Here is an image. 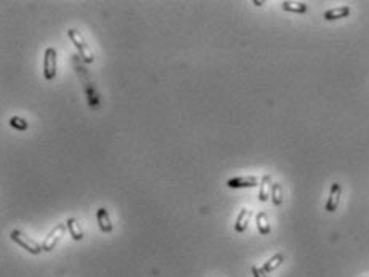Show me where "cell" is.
Instances as JSON below:
<instances>
[{
  "mask_svg": "<svg viewBox=\"0 0 369 277\" xmlns=\"http://www.w3.org/2000/svg\"><path fill=\"white\" fill-rule=\"evenodd\" d=\"M68 35H69V39L72 40V43L75 45V48L79 50L82 60H83L85 63H93L94 54H93V51L90 50V47L87 45V42H85V39L82 37V34L77 32L75 29H69V31H68Z\"/></svg>",
  "mask_w": 369,
  "mask_h": 277,
  "instance_id": "1",
  "label": "cell"
},
{
  "mask_svg": "<svg viewBox=\"0 0 369 277\" xmlns=\"http://www.w3.org/2000/svg\"><path fill=\"white\" fill-rule=\"evenodd\" d=\"M12 241L16 242L18 245H21L24 250H27L32 255H39L40 252H43L40 244H37L35 241H32L31 237H27L24 233H21V231H18V229L12 231Z\"/></svg>",
  "mask_w": 369,
  "mask_h": 277,
  "instance_id": "2",
  "label": "cell"
},
{
  "mask_svg": "<svg viewBox=\"0 0 369 277\" xmlns=\"http://www.w3.org/2000/svg\"><path fill=\"white\" fill-rule=\"evenodd\" d=\"M56 50L53 47H48L45 50V57H43V76L46 80H53L56 76Z\"/></svg>",
  "mask_w": 369,
  "mask_h": 277,
  "instance_id": "3",
  "label": "cell"
},
{
  "mask_svg": "<svg viewBox=\"0 0 369 277\" xmlns=\"http://www.w3.org/2000/svg\"><path fill=\"white\" fill-rule=\"evenodd\" d=\"M66 223L64 225H56L51 231H50V234L45 237V241L42 244V248H43V252H51L53 248L56 247V244H58L59 239L64 236V231H66Z\"/></svg>",
  "mask_w": 369,
  "mask_h": 277,
  "instance_id": "4",
  "label": "cell"
},
{
  "mask_svg": "<svg viewBox=\"0 0 369 277\" xmlns=\"http://www.w3.org/2000/svg\"><path fill=\"white\" fill-rule=\"evenodd\" d=\"M259 178L258 177H235V178H230L227 181V186L232 188V189H243V188H254L259 184Z\"/></svg>",
  "mask_w": 369,
  "mask_h": 277,
  "instance_id": "5",
  "label": "cell"
},
{
  "mask_svg": "<svg viewBox=\"0 0 369 277\" xmlns=\"http://www.w3.org/2000/svg\"><path fill=\"white\" fill-rule=\"evenodd\" d=\"M340 194H342V186H340L339 183H333V186H331V191H329L328 202H326V211H336L337 210Z\"/></svg>",
  "mask_w": 369,
  "mask_h": 277,
  "instance_id": "6",
  "label": "cell"
},
{
  "mask_svg": "<svg viewBox=\"0 0 369 277\" xmlns=\"http://www.w3.org/2000/svg\"><path fill=\"white\" fill-rule=\"evenodd\" d=\"M96 218H98V225H99V229L102 233H112V221H110V216H109V211L106 208H99L96 211Z\"/></svg>",
  "mask_w": 369,
  "mask_h": 277,
  "instance_id": "7",
  "label": "cell"
},
{
  "mask_svg": "<svg viewBox=\"0 0 369 277\" xmlns=\"http://www.w3.org/2000/svg\"><path fill=\"white\" fill-rule=\"evenodd\" d=\"M350 15V7H337V8H331V10L325 12L323 18L326 21H336V20H342Z\"/></svg>",
  "mask_w": 369,
  "mask_h": 277,
  "instance_id": "8",
  "label": "cell"
},
{
  "mask_svg": "<svg viewBox=\"0 0 369 277\" xmlns=\"http://www.w3.org/2000/svg\"><path fill=\"white\" fill-rule=\"evenodd\" d=\"M250 216H251V211L248 208H241V211L235 219V231L236 233H244L246 228H248V225H250Z\"/></svg>",
  "mask_w": 369,
  "mask_h": 277,
  "instance_id": "9",
  "label": "cell"
},
{
  "mask_svg": "<svg viewBox=\"0 0 369 277\" xmlns=\"http://www.w3.org/2000/svg\"><path fill=\"white\" fill-rule=\"evenodd\" d=\"M272 177L270 175H266L261 180V191H259V200L261 202H267L270 194H272Z\"/></svg>",
  "mask_w": 369,
  "mask_h": 277,
  "instance_id": "10",
  "label": "cell"
},
{
  "mask_svg": "<svg viewBox=\"0 0 369 277\" xmlns=\"http://www.w3.org/2000/svg\"><path fill=\"white\" fill-rule=\"evenodd\" d=\"M66 226H68L69 234H71V237L74 239V241H82V239H83V233H82V228H80L77 219H75V218H69L68 221H66Z\"/></svg>",
  "mask_w": 369,
  "mask_h": 277,
  "instance_id": "11",
  "label": "cell"
},
{
  "mask_svg": "<svg viewBox=\"0 0 369 277\" xmlns=\"http://www.w3.org/2000/svg\"><path fill=\"white\" fill-rule=\"evenodd\" d=\"M256 225H258V231L262 236L270 234V225H269V218L264 211H259L256 215Z\"/></svg>",
  "mask_w": 369,
  "mask_h": 277,
  "instance_id": "12",
  "label": "cell"
},
{
  "mask_svg": "<svg viewBox=\"0 0 369 277\" xmlns=\"http://www.w3.org/2000/svg\"><path fill=\"white\" fill-rule=\"evenodd\" d=\"M283 261H285V255H283V253H277V255H273L267 263H264L262 269L266 271V272H272V271H275Z\"/></svg>",
  "mask_w": 369,
  "mask_h": 277,
  "instance_id": "13",
  "label": "cell"
},
{
  "mask_svg": "<svg viewBox=\"0 0 369 277\" xmlns=\"http://www.w3.org/2000/svg\"><path fill=\"white\" fill-rule=\"evenodd\" d=\"M281 8L285 12H292V13H305L307 5L302 2H283Z\"/></svg>",
  "mask_w": 369,
  "mask_h": 277,
  "instance_id": "14",
  "label": "cell"
},
{
  "mask_svg": "<svg viewBox=\"0 0 369 277\" xmlns=\"http://www.w3.org/2000/svg\"><path fill=\"white\" fill-rule=\"evenodd\" d=\"M270 199H272V202H273V205H281V202H283V189H281V186H280V183H273V184H272Z\"/></svg>",
  "mask_w": 369,
  "mask_h": 277,
  "instance_id": "15",
  "label": "cell"
},
{
  "mask_svg": "<svg viewBox=\"0 0 369 277\" xmlns=\"http://www.w3.org/2000/svg\"><path fill=\"white\" fill-rule=\"evenodd\" d=\"M10 125L13 128H16V130H27V127H29V124H27L24 119H21V117H12L10 119Z\"/></svg>",
  "mask_w": 369,
  "mask_h": 277,
  "instance_id": "16",
  "label": "cell"
},
{
  "mask_svg": "<svg viewBox=\"0 0 369 277\" xmlns=\"http://www.w3.org/2000/svg\"><path fill=\"white\" fill-rule=\"evenodd\" d=\"M251 272L254 277H267L266 271H264L262 267H258V266H251Z\"/></svg>",
  "mask_w": 369,
  "mask_h": 277,
  "instance_id": "17",
  "label": "cell"
},
{
  "mask_svg": "<svg viewBox=\"0 0 369 277\" xmlns=\"http://www.w3.org/2000/svg\"><path fill=\"white\" fill-rule=\"evenodd\" d=\"M254 5H264V2H259V0H254Z\"/></svg>",
  "mask_w": 369,
  "mask_h": 277,
  "instance_id": "18",
  "label": "cell"
}]
</instances>
